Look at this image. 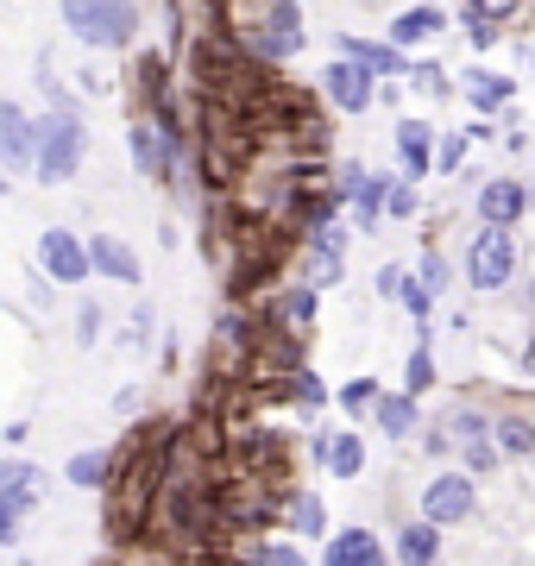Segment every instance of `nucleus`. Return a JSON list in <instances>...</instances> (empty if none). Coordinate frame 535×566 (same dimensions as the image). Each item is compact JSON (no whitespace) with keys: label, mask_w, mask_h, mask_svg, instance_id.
Returning <instances> with one entry per match:
<instances>
[{"label":"nucleus","mask_w":535,"mask_h":566,"mask_svg":"<svg viewBox=\"0 0 535 566\" xmlns=\"http://www.w3.org/2000/svg\"><path fill=\"white\" fill-rule=\"evenodd\" d=\"M497 441H504V453H529V447H535V422L504 416V422H497Z\"/></svg>","instance_id":"nucleus-20"},{"label":"nucleus","mask_w":535,"mask_h":566,"mask_svg":"<svg viewBox=\"0 0 535 566\" xmlns=\"http://www.w3.org/2000/svg\"><path fill=\"white\" fill-rule=\"evenodd\" d=\"M466 465H473V472H492V465H497V447H492V441H466Z\"/></svg>","instance_id":"nucleus-27"},{"label":"nucleus","mask_w":535,"mask_h":566,"mask_svg":"<svg viewBox=\"0 0 535 566\" xmlns=\"http://www.w3.org/2000/svg\"><path fill=\"white\" fill-rule=\"evenodd\" d=\"M0 158L13 164V170H25V164H39V133L25 126L20 107L0 102Z\"/></svg>","instance_id":"nucleus-9"},{"label":"nucleus","mask_w":535,"mask_h":566,"mask_svg":"<svg viewBox=\"0 0 535 566\" xmlns=\"http://www.w3.org/2000/svg\"><path fill=\"white\" fill-rule=\"evenodd\" d=\"M310 315H315V290H290V296H284V322L303 327Z\"/></svg>","instance_id":"nucleus-23"},{"label":"nucleus","mask_w":535,"mask_h":566,"mask_svg":"<svg viewBox=\"0 0 535 566\" xmlns=\"http://www.w3.org/2000/svg\"><path fill=\"white\" fill-rule=\"evenodd\" d=\"M44 271H51L57 283H83L95 264H88V245H76V233L51 227V233H44Z\"/></svg>","instance_id":"nucleus-6"},{"label":"nucleus","mask_w":535,"mask_h":566,"mask_svg":"<svg viewBox=\"0 0 535 566\" xmlns=\"http://www.w3.org/2000/svg\"><path fill=\"white\" fill-rule=\"evenodd\" d=\"M429 385H434V359H429V346H422L410 359V390H429Z\"/></svg>","instance_id":"nucleus-26"},{"label":"nucleus","mask_w":535,"mask_h":566,"mask_svg":"<svg viewBox=\"0 0 535 566\" xmlns=\"http://www.w3.org/2000/svg\"><path fill=\"white\" fill-rule=\"evenodd\" d=\"M63 25L88 44H126L133 25H139V13L133 7H107V0H76V7H63Z\"/></svg>","instance_id":"nucleus-1"},{"label":"nucleus","mask_w":535,"mask_h":566,"mask_svg":"<svg viewBox=\"0 0 535 566\" xmlns=\"http://www.w3.org/2000/svg\"><path fill=\"white\" fill-rule=\"evenodd\" d=\"M259 566H303V554H296V547H259Z\"/></svg>","instance_id":"nucleus-28"},{"label":"nucleus","mask_w":535,"mask_h":566,"mask_svg":"<svg viewBox=\"0 0 535 566\" xmlns=\"http://www.w3.org/2000/svg\"><path fill=\"white\" fill-rule=\"evenodd\" d=\"M290 397H296V403H322V397H328V390L315 385L310 371H296V378H290Z\"/></svg>","instance_id":"nucleus-25"},{"label":"nucleus","mask_w":535,"mask_h":566,"mask_svg":"<svg viewBox=\"0 0 535 566\" xmlns=\"http://www.w3.org/2000/svg\"><path fill=\"white\" fill-rule=\"evenodd\" d=\"M397 145H403L410 177H422V170H429V126H422V120H403V126H397Z\"/></svg>","instance_id":"nucleus-15"},{"label":"nucleus","mask_w":535,"mask_h":566,"mask_svg":"<svg viewBox=\"0 0 535 566\" xmlns=\"http://www.w3.org/2000/svg\"><path fill=\"white\" fill-rule=\"evenodd\" d=\"M511 264H516L511 227H485V233H473V252H466V277H473L479 290H497V283H511Z\"/></svg>","instance_id":"nucleus-2"},{"label":"nucleus","mask_w":535,"mask_h":566,"mask_svg":"<svg viewBox=\"0 0 535 566\" xmlns=\"http://www.w3.org/2000/svg\"><path fill=\"white\" fill-rule=\"evenodd\" d=\"M107 465H114L107 453H83V460H70V479H76V485H102Z\"/></svg>","instance_id":"nucleus-22"},{"label":"nucleus","mask_w":535,"mask_h":566,"mask_svg":"<svg viewBox=\"0 0 535 566\" xmlns=\"http://www.w3.org/2000/svg\"><path fill=\"white\" fill-rule=\"evenodd\" d=\"M378 428L385 434H416V403L410 397H378Z\"/></svg>","instance_id":"nucleus-17"},{"label":"nucleus","mask_w":535,"mask_h":566,"mask_svg":"<svg viewBox=\"0 0 535 566\" xmlns=\"http://www.w3.org/2000/svg\"><path fill=\"white\" fill-rule=\"evenodd\" d=\"M403 308H410V315H429V290H422V283H410V290H403Z\"/></svg>","instance_id":"nucleus-31"},{"label":"nucleus","mask_w":535,"mask_h":566,"mask_svg":"<svg viewBox=\"0 0 535 566\" xmlns=\"http://www.w3.org/2000/svg\"><path fill=\"white\" fill-rule=\"evenodd\" d=\"M290 523L303 528V535H322V504H315L310 491H296V497H290Z\"/></svg>","instance_id":"nucleus-21"},{"label":"nucleus","mask_w":535,"mask_h":566,"mask_svg":"<svg viewBox=\"0 0 535 566\" xmlns=\"http://www.w3.org/2000/svg\"><path fill=\"white\" fill-rule=\"evenodd\" d=\"M315 460L328 465L334 479H353V472L366 465V441H359V434H322V441H315Z\"/></svg>","instance_id":"nucleus-11"},{"label":"nucleus","mask_w":535,"mask_h":566,"mask_svg":"<svg viewBox=\"0 0 535 566\" xmlns=\"http://www.w3.org/2000/svg\"><path fill=\"white\" fill-rule=\"evenodd\" d=\"M460 516H473V479L466 472L429 479V491H422V523H460Z\"/></svg>","instance_id":"nucleus-5"},{"label":"nucleus","mask_w":535,"mask_h":566,"mask_svg":"<svg viewBox=\"0 0 535 566\" xmlns=\"http://www.w3.org/2000/svg\"><path fill=\"white\" fill-rule=\"evenodd\" d=\"M523 365H529V371H535V340H529V346H523Z\"/></svg>","instance_id":"nucleus-34"},{"label":"nucleus","mask_w":535,"mask_h":566,"mask_svg":"<svg viewBox=\"0 0 535 566\" xmlns=\"http://www.w3.org/2000/svg\"><path fill=\"white\" fill-rule=\"evenodd\" d=\"M322 560H328V566H385V554H378V535L347 528V535H334V542H328Z\"/></svg>","instance_id":"nucleus-12"},{"label":"nucleus","mask_w":535,"mask_h":566,"mask_svg":"<svg viewBox=\"0 0 535 566\" xmlns=\"http://www.w3.org/2000/svg\"><path fill=\"white\" fill-rule=\"evenodd\" d=\"M322 82H328V102H334V107H347V114H366V107H371V82H378V76H371L366 63H334Z\"/></svg>","instance_id":"nucleus-7"},{"label":"nucleus","mask_w":535,"mask_h":566,"mask_svg":"<svg viewBox=\"0 0 535 566\" xmlns=\"http://www.w3.org/2000/svg\"><path fill=\"white\" fill-rule=\"evenodd\" d=\"M391 214H416V189H391Z\"/></svg>","instance_id":"nucleus-32"},{"label":"nucleus","mask_w":535,"mask_h":566,"mask_svg":"<svg viewBox=\"0 0 535 566\" xmlns=\"http://www.w3.org/2000/svg\"><path fill=\"white\" fill-rule=\"evenodd\" d=\"M441 277H448V264H441V259L429 252V259H422V290L434 296V290H441Z\"/></svg>","instance_id":"nucleus-29"},{"label":"nucleus","mask_w":535,"mask_h":566,"mask_svg":"<svg viewBox=\"0 0 535 566\" xmlns=\"http://www.w3.org/2000/svg\"><path fill=\"white\" fill-rule=\"evenodd\" d=\"M158 479H165V447L158 453H145L139 472H133V485H126V497L114 504V542H133L145 523V504H151V491H158Z\"/></svg>","instance_id":"nucleus-3"},{"label":"nucleus","mask_w":535,"mask_h":566,"mask_svg":"<svg viewBox=\"0 0 535 566\" xmlns=\"http://www.w3.org/2000/svg\"><path fill=\"white\" fill-rule=\"evenodd\" d=\"M511 102V76H473V107L479 114H492V107Z\"/></svg>","instance_id":"nucleus-18"},{"label":"nucleus","mask_w":535,"mask_h":566,"mask_svg":"<svg viewBox=\"0 0 535 566\" xmlns=\"http://www.w3.org/2000/svg\"><path fill=\"white\" fill-rule=\"evenodd\" d=\"M296 25H303V13H296V7H265V39H259V51H265V57H296V44H303V32H296Z\"/></svg>","instance_id":"nucleus-10"},{"label":"nucleus","mask_w":535,"mask_h":566,"mask_svg":"<svg viewBox=\"0 0 535 566\" xmlns=\"http://www.w3.org/2000/svg\"><path fill=\"white\" fill-rule=\"evenodd\" d=\"M88 264H95V271H107V277H120V283H139V259H133L120 240H107V233H95V240H88Z\"/></svg>","instance_id":"nucleus-13"},{"label":"nucleus","mask_w":535,"mask_h":566,"mask_svg":"<svg viewBox=\"0 0 535 566\" xmlns=\"http://www.w3.org/2000/svg\"><path fill=\"white\" fill-rule=\"evenodd\" d=\"M347 57H353V63H366L371 76H385V70H397V63H403L391 44H347Z\"/></svg>","instance_id":"nucleus-19"},{"label":"nucleus","mask_w":535,"mask_h":566,"mask_svg":"<svg viewBox=\"0 0 535 566\" xmlns=\"http://www.w3.org/2000/svg\"><path fill=\"white\" fill-rule=\"evenodd\" d=\"M0 196H7V182H0Z\"/></svg>","instance_id":"nucleus-35"},{"label":"nucleus","mask_w":535,"mask_h":566,"mask_svg":"<svg viewBox=\"0 0 535 566\" xmlns=\"http://www.w3.org/2000/svg\"><path fill=\"white\" fill-rule=\"evenodd\" d=\"M340 403H347V409H371V403H378V385H371V378H353V385L340 390Z\"/></svg>","instance_id":"nucleus-24"},{"label":"nucleus","mask_w":535,"mask_h":566,"mask_svg":"<svg viewBox=\"0 0 535 566\" xmlns=\"http://www.w3.org/2000/svg\"><path fill=\"white\" fill-rule=\"evenodd\" d=\"M83 151H88L83 126H76V120H51L39 133V177L44 182H63L76 164H83Z\"/></svg>","instance_id":"nucleus-4"},{"label":"nucleus","mask_w":535,"mask_h":566,"mask_svg":"<svg viewBox=\"0 0 535 566\" xmlns=\"http://www.w3.org/2000/svg\"><path fill=\"white\" fill-rule=\"evenodd\" d=\"M429 32H441V7H416V13H403V20L391 25L397 44H422Z\"/></svg>","instance_id":"nucleus-16"},{"label":"nucleus","mask_w":535,"mask_h":566,"mask_svg":"<svg viewBox=\"0 0 535 566\" xmlns=\"http://www.w3.org/2000/svg\"><path fill=\"white\" fill-rule=\"evenodd\" d=\"M523 208H529V189L511 182V177H492L485 189H479V214H485V227H511Z\"/></svg>","instance_id":"nucleus-8"},{"label":"nucleus","mask_w":535,"mask_h":566,"mask_svg":"<svg viewBox=\"0 0 535 566\" xmlns=\"http://www.w3.org/2000/svg\"><path fill=\"white\" fill-rule=\"evenodd\" d=\"M25 566H32V560H25Z\"/></svg>","instance_id":"nucleus-36"},{"label":"nucleus","mask_w":535,"mask_h":566,"mask_svg":"<svg viewBox=\"0 0 535 566\" xmlns=\"http://www.w3.org/2000/svg\"><path fill=\"white\" fill-rule=\"evenodd\" d=\"M434 554H441L434 523H410V528H403V542H397V560H403V566H434Z\"/></svg>","instance_id":"nucleus-14"},{"label":"nucleus","mask_w":535,"mask_h":566,"mask_svg":"<svg viewBox=\"0 0 535 566\" xmlns=\"http://www.w3.org/2000/svg\"><path fill=\"white\" fill-rule=\"evenodd\" d=\"M378 290H385V296H397V303H403V290H410V277H403V271H397V264H391V271L378 277Z\"/></svg>","instance_id":"nucleus-30"},{"label":"nucleus","mask_w":535,"mask_h":566,"mask_svg":"<svg viewBox=\"0 0 535 566\" xmlns=\"http://www.w3.org/2000/svg\"><path fill=\"white\" fill-rule=\"evenodd\" d=\"M13 528H20V516H13V510H7V504H0V547H7V542H13Z\"/></svg>","instance_id":"nucleus-33"}]
</instances>
